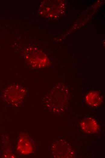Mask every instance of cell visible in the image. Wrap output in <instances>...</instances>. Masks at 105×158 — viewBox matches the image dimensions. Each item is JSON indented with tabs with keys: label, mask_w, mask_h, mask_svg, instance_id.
<instances>
[{
	"label": "cell",
	"mask_w": 105,
	"mask_h": 158,
	"mask_svg": "<svg viewBox=\"0 0 105 158\" xmlns=\"http://www.w3.org/2000/svg\"><path fill=\"white\" fill-rule=\"evenodd\" d=\"M24 89L18 86H13L8 88L5 94L6 100L11 103L18 104L21 101L25 95Z\"/></svg>",
	"instance_id": "cell-1"
},
{
	"label": "cell",
	"mask_w": 105,
	"mask_h": 158,
	"mask_svg": "<svg viewBox=\"0 0 105 158\" xmlns=\"http://www.w3.org/2000/svg\"><path fill=\"white\" fill-rule=\"evenodd\" d=\"M86 101L90 105L96 107L101 104L102 101L101 96L98 92L92 91L88 93L86 97Z\"/></svg>",
	"instance_id": "cell-4"
},
{
	"label": "cell",
	"mask_w": 105,
	"mask_h": 158,
	"mask_svg": "<svg viewBox=\"0 0 105 158\" xmlns=\"http://www.w3.org/2000/svg\"><path fill=\"white\" fill-rule=\"evenodd\" d=\"M17 148L19 152L23 154H28L31 153L33 149L30 142L25 136L20 138Z\"/></svg>",
	"instance_id": "cell-3"
},
{
	"label": "cell",
	"mask_w": 105,
	"mask_h": 158,
	"mask_svg": "<svg viewBox=\"0 0 105 158\" xmlns=\"http://www.w3.org/2000/svg\"><path fill=\"white\" fill-rule=\"evenodd\" d=\"M81 127L85 132L88 133H94L97 132L99 129V126L96 121L91 118L84 119L81 123Z\"/></svg>",
	"instance_id": "cell-2"
}]
</instances>
